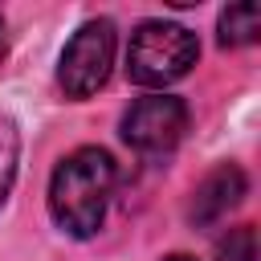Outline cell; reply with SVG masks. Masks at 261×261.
Here are the masks:
<instances>
[{
  "instance_id": "1",
  "label": "cell",
  "mask_w": 261,
  "mask_h": 261,
  "mask_svg": "<svg viewBox=\"0 0 261 261\" xmlns=\"http://www.w3.org/2000/svg\"><path fill=\"white\" fill-rule=\"evenodd\" d=\"M110 196H114V159L98 147H77L57 163L49 179V212L57 228L69 237H94Z\"/></svg>"
},
{
  "instance_id": "2",
  "label": "cell",
  "mask_w": 261,
  "mask_h": 261,
  "mask_svg": "<svg viewBox=\"0 0 261 261\" xmlns=\"http://www.w3.org/2000/svg\"><path fill=\"white\" fill-rule=\"evenodd\" d=\"M200 57V41L184 24L143 20L126 45V73L135 86H171Z\"/></svg>"
},
{
  "instance_id": "3",
  "label": "cell",
  "mask_w": 261,
  "mask_h": 261,
  "mask_svg": "<svg viewBox=\"0 0 261 261\" xmlns=\"http://www.w3.org/2000/svg\"><path fill=\"white\" fill-rule=\"evenodd\" d=\"M110 61H114V24L110 20H86L69 37L61 65H57V82H61L65 98H90L106 82Z\"/></svg>"
},
{
  "instance_id": "4",
  "label": "cell",
  "mask_w": 261,
  "mask_h": 261,
  "mask_svg": "<svg viewBox=\"0 0 261 261\" xmlns=\"http://www.w3.org/2000/svg\"><path fill=\"white\" fill-rule=\"evenodd\" d=\"M188 130V106L171 94H147L122 114V139L139 155H167Z\"/></svg>"
},
{
  "instance_id": "5",
  "label": "cell",
  "mask_w": 261,
  "mask_h": 261,
  "mask_svg": "<svg viewBox=\"0 0 261 261\" xmlns=\"http://www.w3.org/2000/svg\"><path fill=\"white\" fill-rule=\"evenodd\" d=\"M245 171L237 163H220L212 175H204V184L192 196V220L196 224H216L220 216H228L241 200H245Z\"/></svg>"
},
{
  "instance_id": "6",
  "label": "cell",
  "mask_w": 261,
  "mask_h": 261,
  "mask_svg": "<svg viewBox=\"0 0 261 261\" xmlns=\"http://www.w3.org/2000/svg\"><path fill=\"white\" fill-rule=\"evenodd\" d=\"M257 33H261V8L253 0L228 4L220 12V45H249L257 41Z\"/></svg>"
},
{
  "instance_id": "7",
  "label": "cell",
  "mask_w": 261,
  "mask_h": 261,
  "mask_svg": "<svg viewBox=\"0 0 261 261\" xmlns=\"http://www.w3.org/2000/svg\"><path fill=\"white\" fill-rule=\"evenodd\" d=\"M16 159H20V139H16V126L8 118H0V208L12 192V179H16Z\"/></svg>"
},
{
  "instance_id": "8",
  "label": "cell",
  "mask_w": 261,
  "mask_h": 261,
  "mask_svg": "<svg viewBox=\"0 0 261 261\" xmlns=\"http://www.w3.org/2000/svg\"><path fill=\"white\" fill-rule=\"evenodd\" d=\"M216 257L220 261H257V237L249 224L241 228H228V237L216 241Z\"/></svg>"
},
{
  "instance_id": "9",
  "label": "cell",
  "mask_w": 261,
  "mask_h": 261,
  "mask_svg": "<svg viewBox=\"0 0 261 261\" xmlns=\"http://www.w3.org/2000/svg\"><path fill=\"white\" fill-rule=\"evenodd\" d=\"M0 61H4V20H0Z\"/></svg>"
},
{
  "instance_id": "10",
  "label": "cell",
  "mask_w": 261,
  "mask_h": 261,
  "mask_svg": "<svg viewBox=\"0 0 261 261\" xmlns=\"http://www.w3.org/2000/svg\"><path fill=\"white\" fill-rule=\"evenodd\" d=\"M167 261H192V257H167Z\"/></svg>"
}]
</instances>
